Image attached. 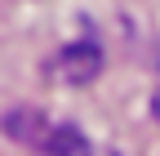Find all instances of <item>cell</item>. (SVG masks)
<instances>
[{
  "instance_id": "1",
  "label": "cell",
  "mask_w": 160,
  "mask_h": 156,
  "mask_svg": "<svg viewBox=\"0 0 160 156\" xmlns=\"http://www.w3.org/2000/svg\"><path fill=\"white\" fill-rule=\"evenodd\" d=\"M5 129L18 143H27V147L45 152V156H98V147L76 125H58L45 112H9L5 116Z\"/></svg>"
},
{
  "instance_id": "2",
  "label": "cell",
  "mask_w": 160,
  "mask_h": 156,
  "mask_svg": "<svg viewBox=\"0 0 160 156\" xmlns=\"http://www.w3.org/2000/svg\"><path fill=\"white\" fill-rule=\"evenodd\" d=\"M98 71H102V49H98L93 40L62 45V49L49 58V76L62 81V85H89Z\"/></svg>"
},
{
  "instance_id": "3",
  "label": "cell",
  "mask_w": 160,
  "mask_h": 156,
  "mask_svg": "<svg viewBox=\"0 0 160 156\" xmlns=\"http://www.w3.org/2000/svg\"><path fill=\"white\" fill-rule=\"evenodd\" d=\"M151 116L160 121V89H156V98H151Z\"/></svg>"
}]
</instances>
